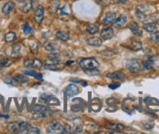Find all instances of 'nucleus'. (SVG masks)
Masks as SVG:
<instances>
[{"mask_svg":"<svg viewBox=\"0 0 159 134\" xmlns=\"http://www.w3.org/2000/svg\"><path fill=\"white\" fill-rule=\"evenodd\" d=\"M79 66L83 70H87L92 68H98L100 66V63L93 58H85L79 60Z\"/></svg>","mask_w":159,"mask_h":134,"instance_id":"obj_1","label":"nucleus"},{"mask_svg":"<svg viewBox=\"0 0 159 134\" xmlns=\"http://www.w3.org/2000/svg\"><path fill=\"white\" fill-rule=\"evenodd\" d=\"M64 128V125L61 122L54 121L48 123L47 125V132L48 133H61Z\"/></svg>","mask_w":159,"mask_h":134,"instance_id":"obj_2","label":"nucleus"},{"mask_svg":"<svg viewBox=\"0 0 159 134\" xmlns=\"http://www.w3.org/2000/svg\"><path fill=\"white\" fill-rule=\"evenodd\" d=\"M18 9L23 14L30 13L32 9V1L31 0H20L18 3Z\"/></svg>","mask_w":159,"mask_h":134,"instance_id":"obj_3","label":"nucleus"},{"mask_svg":"<svg viewBox=\"0 0 159 134\" xmlns=\"http://www.w3.org/2000/svg\"><path fill=\"white\" fill-rule=\"evenodd\" d=\"M126 68L132 73H138L141 71V64L137 59H130L126 62Z\"/></svg>","mask_w":159,"mask_h":134,"instance_id":"obj_4","label":"nucleus"},{"mask_svg":"<svg viewBox=\"0 0 159 134\" xmlns=\"http://www.w3.org/2000/svg\"><path fill=\"white\" fill-rule=\"evenodd\" d=\"M24 65L26 68H41L43 66V63L41 60L36 58H27L25 60Z\"/></svg>","mask_w":159,"mask_h":134,"instance_id":"obj_5","label":"nucleus"},{"mask_svg":"<svg viewBox=\"0 0 159 134\" xmlns=\"http://www.w3.org/2000/svg\"><path fill=\"white\" fill-rule=\"evenodd\" d=\"M116 19V14L113 12H107L105 14V16L102 17V24H105V25H108V24H113V22Z\"/></svg>","mask_w":159,"mask_h":134,"instance_id":"obj_6","label":"nucleus"},{"mask_svg":"<svg viewBox=\"0 0 159 134\" xmlns=\"http://www.w3.org/2000/svg\"><path fill=\"white\" fill-rule=\"evenodd\" d=\"M44 19V7L43 6H38L35 12H34V20L36 24H41Z\"/></svg>","mask_w":159,"mask_h":134,"instance_id":"obj_7","label":"nucleus"},{"mask_svg":"<svg viewBox=\"0 0 159 134\" xmlns=\"http://www.w3.org/2000/svg\"><path fill=\"white\" fill-rule=\"evenodd\" d=\"M114 30L112 27H106L101 31V38L102 40H109L113 37Z\"/></svg>","mask_w":159,"mask_h":134,"instance_id":"obj_8","label":"nucleus"},{"mask_svg":"<svg viewBox=\"0 0 159 134\" xmlns=\"http://www.w3.org/2000/svg\"><path fill=\"white\" fill-rule=\"evenodd\" d=\"M107 77L114 81H125L126 79V75L121 71H115L112 73H108L107 74Z\"/></svg>","mask_w":159,"mask_h":134,"instance_id":"obj_9","label":"nucleus"},{"mask_svg":"<svg viewBox=\"0 0 159 134\" xmlns=\"http://www.w3.org/2000/svg\"><path fill=\"white\" fill-rule=\"evenodd\" d=\"M65 93H66L67 96H73V95H76L79 93V89L75 84H68V86L65 89Z\"/></svg>","mask_w":159,"mask_h":134,"instance_id":"obj_10","label":"nucleus"},{"mask_svg":"<svg viewBox=\"0 0 159 134\" xmlns=\"http://www.w3.org/2000/svg\"><path fill=\"white\" fill-rule=\"evenodd\" d=\"M126 24H127V16L120 15L118 18H116L115 20L113 22V26L116 28H121L123 26H125Z\"/></svg>","mask_w":159,"mask_h":134,"instance_id":"obj_11","label":"nucleus"},{"mask_svg":"<svg viewBox=\"0 0 159 134\" xmlns=\"http://www.w3.org/2000/svg\"><path fill=\"white\" fill-rule=\"evenodd\" d=\"M44 49L47 51V52H49V53H54V52H58L59 50V46L56 44V43H54V42L52 41H47L44 43L43 45Z\"/></svg>","mask_w":159,"mask_h":134,"instance_id":"obj_12","label":"nucleus"},{"mask_svg":"<svg viewBox=\"0 0 159 134\" xmlns=\"http://www.w3.org/2000/svg\"><path fill=\"white\" fill-rule=\"evenodd\" d=\"M129 28H130V30L132 31V33L134 35H136V36H142L143 35V30L141 29V27L139 26V24H138L137 23L132 22L129 25Z\"/></svg>","mask_w":159,"mask_h":134,"instance_id":"obj_13","label":"nucleus"},{"mask_svg":"<svg viewBox=\"0 0 159 134\" xmlns=\"http://www.w3.org/2000/svg\"><path fill=\"white\" fill-rule=\"evenodd\" d=\"M14 8H15V3L12 2V1H8L3 5L1 11L4 15H10V14L13 12Z\"/></svg>","mask_w":159,"mask_h":134,"instance_id":"obj_14","label":"nucleus"},{"mask_svg":"<svg viewBox=\"0 0 159 134\" xmlns=\"http://www.w3.org/2000/svg\"><path fill=\"white\" fill-rule=\"evenodd\" d=\"M7 130L11 133H20V123L13 122L7 125Z\"/></svg>","mask_w":159,"mask_h":134,"instance_id":"obj_15","label":"nucleus"},{"mask_svg":"<svg viewBox=\"0 0 159 134\" xmlns=\"http://www.w3.org/2000/svg\"><path fill=\"white\" fill-rule=\"evenodd\" d=\"M87 44L93 47H100L102 44V41L99 37H90L87 39Z\"/></svg>","mask_w":159,"mask_h":134,"instance_id":"obj_16","label":"nucleus"},{"mask_svg":"<svg viewBox=\"0 0 159 134\" xmlns=\"http://www.w3.org/2000/svg\"><path fill=\"white\" fill-rule=\"evenodd\" d=\"M106 128H108V129H111V130H114V131H121L125 128V126L121 123H107L106 124Z\"/></svg>","mask_w":159,"mask_h":134,"instance_id":"obj_17","label":"nucleus"},{"mask_svg":"<svg viewBox=\"0 0 159 134\" xmlns=\"http://www.w3.org/2000/svg\"><path fill=\"white\" fill-rule=\"evenodd\" d=\"M56 37L61 41L66 42V41L70 40V34H68L66 31H64V30H58L56 32Z\"/></svg>","mask_w":159,"mask_h":134,"instance_id":"obj_18","label":"nucleus"},{"mask_svg":"<svg viewBox=\"0 0 159 134\" xmlns=\"http://www.w3.org/2000/svg\"><path fill=\"white\" fill-rule=\"evenodd\" d=\"M143 29L148 32L153 33V32L158 30V25L156 24H153V23H148V24H143Z\"/></svg>","mask_w":159,"mask_h":134,"instance_id":"obj_19","label":"nucleus"},{"mask_svg":"<svg viewBox=\"0 0 159 134\" xmlns=\"http://www.w3.org/2000/svg\"><path fill=\"white\" fill-rule=\"evenodd\" d=\"M85 30L87 33L89 34H96L97 32H99V25H97L95 24H89L86 25V28H85Z\"/></svg>","mask_w":159,"mask_h":134,"instance_id":"obj_20","label":"nucleus"},{"mask_svg":"<svg viewBox=\"0 0 159 134\" xmlns=\"http://www.w3.org/2000/svg\"><path fill=\"white\" fill-rule=\"evenodd\" d=\"M142 67L143 70H152L153 69V59L149 58L142 62Z\"/></svg>","mask_w":159,"mask_h":134,"instance_id":"obj_21","label":"nucleus"},{"mask_svg":"<svg viewBox=\"0 0 159 134\" xmlns=\"http://www.w3.org/2000/svg\"><path fill=\"white\" fill-rule=\"evenodd\" d=\"M47 117H48V114H46V112H44V111H35L32 114L33 119H42Z\"/></svg>","mask_w":159,"mask_h":134,"instance_id":"obj_22","label":"nucleus"},{"mask_svg":"<svg viewBox=\"0 0 159 134\" xmlns=\"http://www.w3.org/2000/svg\"><path fill=\"white\" fill-rule=\"evenodd\" d=\"M4 39L6 42H8V43H11V42H14L17 40V35L14 33V32H8L5 34L4 36Z\"/></svg>","mask_w":159,"mask_h":134,"instance_id":"obj_23","label":"nucleus"},{"mask_svg":"<svg viewBox=\"0 0 159 134\" xmlns=\"http://www.w3.org/2000/svg\"><path fill=\"white\" fill-rule=\"evenodd\" d=\"M25 75L27 76H30V77H33V78H35L37 80H40V81H42L43 78H42V74H40V73H36V72H34V71H27V70H25V71L24 72Z\"/></svg>","mask_w":159,"mask_h":134,"instance_id":"obj_24","label":"nucleus"},{"mask_svg":"<svg viewBox=\"0 0 159 134\" xmlns=\"http://www.w3.org/2000/svg\"><path fill=\"white\" fill-rule=\"evenodd\" d=\"M60 5H61V1H59V0H54L52 2L51 7H50V11L53 13H57L59 11V9L61 8Z\"/></svg>","mask_w":159,"mask_h":134,"instance_id":"obj_25","label":"nucleus"},{"mask_svg":"<svg viewBox=\"0 0 159 134\" xmlns=\"http://www.w3.org/2000/svg\"><path fill=\"white\" fill-rule=\"evenodd\" d=\"M12 54L15 55H20L22 54V45L20 44H15L12 48Z\"/></svg>","mask_w":159,"mask_h":134,"instance_id":"obj_26","label":"nucleus"},{"mask_svg":"<svg viewBox=\"0 0 159 134\" xmlns=\"http://www.w3.org/2000/svg\"><path fill=\"white\" fill-rule=\"evenodd\" d=\"M30 48L33 54H36L38 52V43L35 40H30Z\"/></svg>","mask_w":159,"mask_h":134,"instance_id":"obj_27","label":"nucleus"},{"mask_svg":"<svg viewBox=\"0 0 159 134\" xmlns=\"http://www.w3.org/2000/svg\"><path fill=\"white\" fill-rule=\"evenodd\" d=\"M23 28V31L25 35H30V34H32L33 33V29H32V27L29 24H23L22 26Z\"/></svg>","mask_w":159,"mask_h":134,"instance_id":"obj_28","label":"nucleus"},{"mask_svg":"<svg viewBox=\"0 0 159 134\" xmlns=\"http://www.w3.org/2000/svg\"><path fill=\"white\" fill-rule=\"evenodd\" d=\"M14 78L16 79V81L18 82V84H25V83H27L29 82V79L26 78L25 76H24V75H17V76H15Z\"/></svg>","mask_w":159,"mask_h":134,"instance_id":"obj_29","label":"nucleus"},{"mask_svg":"<svg viewBox=\"0 0 159 134\" xmlns=\"http://www.w3.org/2000/svg\"><path fill=\"white\" fill-rule=\"evenodd\" d=\"M130 46H131V49L134 51H139L142 49V43L138 41H132V43H131Z\"/></svg>","mask_w":159,"mask_h":134,"instance_id":"obj_30","label":"nucleus"},{"mask_svg":"<svg viewBox=\"0 0 159 134\" xmlns=\"http://www.w3.org/2000/svg\"><path fill=\"white\" fill-rule=\"evenodd\" d=\"M5 83H7L8 84H12V86H18V82L16 81V79L14 78V77H10V76H8V77H6L5 78Z\"/></svg>","mask_w":159,"mask_h":134,"instance_id":"obj_31","label":"nucleus"},{"mask_svg":"<svg viewBox=\"0 0 159 134\" xmlns=\"http://www.w3.org/2000/svg\"><path fill=\"white\" fill-rule=\"evenodd\" d=\"M58 12L60 13L61 16H68V15H70V10H68V7L67 6L61 7V8L59 9Z\"/></svg>","mask_w":159,"mask_h":134,"instance_id":"obj_32","label":"nucleus"},{"mask_svg":"<svg viewBox=\"0 0 159 134\" xmlns=\"http://www.w3.org/2000/svg\"><path fill=\"white\" fill-rule=\"evenodd\" d=\"M85 73L88 74V75H91V76H95V75H99L100 74V71L97 68H92V69H87V70H84Z\"/></svg>","mask_w":159,"mask_h":134,"instance_id":"obj_33","label":"nucleus"},{"mask_svg":"<svg viewBox=\"0 0 159 134\" xmlns=\"http://www.w3.org/2000/svg\"><path fill=\"white\" fill-rule=\"evenodd\" d=\"M12 62H13L12 58H5V59H2V60H0V66H2V67L9 66Z\"/></svg>","mask_w":159,"mask_h":134,"instance_id":"obj_34","label":"nucleus"},{"mask_svg":"<svg viewBox=\"0 0 159 134\" xmlns=\"http://www.w3.org/2000/svg\"><path fill=\"white\" fill-rule=\"evenodd\" d=\"M26 132H27V133H30V134H39V133H41V131H40L39 128H33V126H31V125L29 128V129H27Z\"/></svg>","mask_w":159,"mask_h":134,"instance_id":"obj_35","label":"nucleus"},{"mask_svg":"<svg viewBox=\"0 0 159 134\" xmlns=\"http://www.w3.org/2000/svg\"><path fill=\"white\" fill-rule=\"evenodd\" d=\"M143 128H146V129H151L154 126V123L153 122H144L143 123Z\"/></svg>","mask_w":159,"mask_h":134,"instance_id":"obj_36","label":"nucleus"},{"mask_svg":"<svg viewBox=\"0 0 159 134\" xmlns=\"http://www.w3.org/2000/svg\"><path fill=\"white\" fill-rule=\"evenodd\" d=\"M151 39L155 42H159V32L158 31H155L151 34Z\"/></svg>","mask_w":159,"mask_h":134,"instance_id":"obj_37","label":"nucleus"},{"mask_svg":"<svg viewBox=\"0 0 159 134\" xmlns=\"http://www.w3.org/2000/svg\"><path fill=\"white\" fill-rule=\"evenodd\" d=\"M34 110H35V111H44V112H46L47 111V107L42 106V105H35V106H34Z\"/></svg>","mask_w":159,"mask_h":134,"instance_id":"obj_38","label":"nucleus"},{"mask_svg":"<svg viewBox=\"0 0 159 134\" xmlns=\"http://www.w3.org/2000/svg\"><path fill=\"white\" fill-rule=\"evenodd\" d=\"M136 14H137V17L139 18V19H141V20H143L144 19H146V15H143V12H141V11L138 10Z\"/></svg>","mask_w":159,"mask_h":134,"instance_id":"obj_39","label":"nucleus"},{"mask_svg":"<svg viewBox=\"0 0 159 134\" xmlns=\"http://www.w3.org/2000/svg\"><path fill=\"white\" fill-rule=\"evenodd\" d=\"M71 131H72V129L70 128V125H66V126H64L61 133H70Z\"/></svg>","mask_w":159,"mask_h":134,"instance_id":"obj_40","label":"nucleus"},{"mask_svg":"<svg viewBox=\"0 0 159 134\" xmlns=\"http://www.w3.org/2000/svg\"><path fill=\"white\" fill-rule=\"evenodd\" d=\"M120 87V83H114V84H108V88L109 89H115L117 88H119Z\"/></svg>","mask_w":159,"mask_h":134,"instance_id":"obj_41","label":"nucleus"},{"mask_svg":"<svg viewBox=\"0 0 159 134\" xmlns=\"http://www.w3.org/2000/svg\"><path fill=\"white\" fill-rule=\"evenodd\" d=\"M97 2H98L99 4L101 5H107L108 2H109V0H96Z\"/></svg>","mask_w":159,"mask_h":134,"instance_id":"obj_42","label":"nucleus"},{"mask_svg":"<svg viewBox=\"0 0 159 134\" xmlns=\"http://www.w3.org/2000/svg\"><path fill=\"white\" fill-rule=\"evenodd\" d=\"M70 82H74V83H79V82H81L79 79H74V78H71L70 79Z\"/></svg>","mask_w":159,"mask_h":134,"instance_id":"obj_43","label":"nucleus"},{"mask_svg":"<svg viewBox=\"0 0 159 134\" xmlns=\"http://www.w3.org/2000/svg\"><path fill=\"white\" fill-rule=\"evenodd\" d=\"M74 63H75V61L70 60V61H67V62H66V65H71V64H74Z\"/></svg>","mask_w":159,"mask_h":134,"instance_id":"obj_44","label":"nucleus"},{"mask_svg":"<svg viewBox=\"0 0 159 134\" xmlns=\"http://www.w3.org/2000/svg\"><path fill=\"white\" fill-rule=\"evenodd\" d=\"M111 1H113L115 3H121V2H123L122 0H111Z\"/></svg>","mask_w":159,"mask_h":134,"instance_id":"obj_45","label":"nucleus"},{"mask_svg":"<svg viewBox=\"0 0 159 134\" xmlns=\"http://www.w3.org/2000/svg\"><path fill=\"white\" fill-rule=\"evenodd\" d=\"M0 118H5V119H9V116H7V115H0Z\"/></svg>","mask_w":159,"mask_h":134,"instance_id":"obj_46","label":"nucleus"},{"mask_svg":"<svg viewBox=\"0 0 159 134\" xmlns=\"http://www.w3.org/2000/svg\"><path fill=\"white\" fill-rule=\"evenodd\" d=\"M82 86L86 87V86H87V82H82Z\"/></svg>","mask_w":159,"mask_h":134,"instance_id":"obj_47","label":"nucleus"}]
</instances>
